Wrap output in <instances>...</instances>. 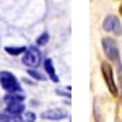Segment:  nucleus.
<instances>
[{
    "instance_id": "nucleus-1",
    "label": "nucleus",
    "mask_w": 122,
    "mask_h": 122,
    "mask_svg": "<svg viewBox=\"0 0 122 122\" xmlns=\"http://www.w3.org/2000/svg\"><path fill=\"white\" fill-rule=\"evenodd\" d=\"M101 72H103L104 76V81L107 85V90L112 96H119V90H117V85L114 81V72H112V67L109 65L107 62H101Z\"/></svg>"
},
{
    "instance_id": "nucleus-2",
    "label": "nucleus",
    "mask_w": 122,
    "mask_h": 122,
    "mask_svg": "<svg viewBox=\"0 0 122 122\" xmlns=\"http://www.w3.org/2000/svg\"><path fill=\"white\" fill-rule=\"evenodd\" d=\"M0 85H2V88L7 93H10V91H21V86H20L18 80L10 72H0Z\"/></svg>"
},
{
    "instance_id": "nucleus-3",
    "label": "nucleus",
    "mask_w": 122,
    "mask_h": 122,
    "mask_svg": "<svg viewBox=\"0 0 122 122\" xmlns=\"http://www.w3.org/2000/svg\"><path fill=\"white\" fill-rule=\"evenodd\" d=\"M23 64L26 67H29V68L38 67L41 64V52H39V49H36L34 46L28 47L25 51V54H23Z\"/></svg>"
},
{
    "instance_id": "nucleus-4",
    "label": "nucleus",
    "mask_w": 122,
    "mask_h": 122,
    "mask_svg": "<svg viewBox=\"0 0 122 122\" xmlns=\"http://www.w3.org/2000/svg\"><path fill=\"white\" fill-rule=\"evenodd\" d=\"M103 49H104V54L109 60H112L116 64H119V47L116 44V41L111 38H104L103 41Z\"/></svg>"
},
{
    "instance_id": "nucleus-5",
    "label": "nucleus",
    "mask_w": 122,
    "mask_h": 122,
    "mask_svg": "<svg viewBox=\"0 0 122 122\" xmlns=\"http://www.w3.org/2000/svg\"><path fill=\"white\" fill-rule=\"evenodd\" d=\"M103 29L107 31V33H114L116 36H121L122 34V26H121V21L117 16L114 15H107L103 21Z\"/></svg>"
},
{
    "instance_id": "nucleus-6",
    "label": "nucleus",
    "mask_w": 122,
    "mask_h": 122,
    "mask_svg": "<svg viewBox=\"0 0 122 122\" xmlns=\"http://www.w3.org/2000/svg\"><path fill=\"white\" fill-rule=\"evenodd\" d=\"M67 116L65 111H62V109H59V107H52V109H49V111H44L42 112V119H46V121H60V119H64Z\"/></svg>"
},
{
    "instance_id": "nucleus-7",
    "label": "nucleus",
    "mask_w": 122,
    "mask_h": 122,
    "mask_svg": "<svg viewBox=\"0 0 122 122\" xmlns=\"http://www.w3.org/2000/svg\"><path fill=\"white\" fill-rule=\"evenodd\" d=\"M5 111H8V112L13 114V116H21V114L25 112V104H23V101L8 103V104H7V109H5Z\"/></svg>"
},
{
    "instance_id": "nucleus-8",
    "label": "nucleus",
    "mask_w": 122,
    "mask_h": 122,
    "mask_svg": "<svg viewBox=\"0 0 122 122\" xmlns=\"http://www.w3.org/2000/svg\"><path fill=\"white\" fill-rule=\"evenodd\" d=\"M44 68H46V73L49 75V78L57 83V81H59V76H57L56 70H54V64H52L51 59H46V60H44Z\"/></svg>"
},
{
    "instance_id": "nucleus-9",
    "label": "nucleus",
    "mask_w": 122,
    "mask_h": 122,
    "mask_svg": "<svg viewBox=\"0 0 122 122\" xmlns=\"http://www.w3.org/2000/svg\"><path fill=\"white\" fill-rule=\"evenodd\" d=\"M15 101H25L23 91H10L5 94V103H15Z\"/></svg>"
},
{
    "instance_id": "nucleus-10",
    "label": "nucleus",
    "mask_w": 122,
    "mask_h": 122,
    "mask_svg": "<svg viewBox=\"0 0 122 122\" xmlns=\"http://www.w3.org/2000/svg\"><path fill=\"white\" fill-rule=\"evenodd\" d=\"M20 122H36V114L29 112V111H25L20 117Z\"/></svg>"
},
{
    "instance_id": "nucleus-11",
    "label": "nucleus",
    "mask_w": 122,
    "mask_h": 122,
    "mask_svg": "<svg viewBox=\"0 0 122 122\" xmlns=\"http://www.w3.org/2000/svg\"><path fill=\"white\" fill-rule=\"evenodd\" d=\"M25 51H26L25 47H11V46L5 47V52L10 54V56H20V54H23Z\"/></svg>"
},
{
    "instance_id": "nucleus-12",
    "label": "nucleus",
    "mask_w": 122,
    "mask_h": 122,
    "mask_svg": "<svg viewBox=\"0 0 122 122\" xmlns=\"http://www.w3.org/2000/svg\"><path fill=\"white\" fill-rule=\"evenodd\" d=\"M47 41H49V33H42V34L36 39V44H38V46H44V44H47Z\"/></svg>"
},
{
    "instance_id": "nucleus-13",
    "label": "nucleus",
    "mask_w": 122,
    "mask_h": 122,
    "mask_svg": "<svg viewBox=\"0 0 122 122\" xmlns=\"http://www.w3.org/2000/svg\"><path fill=\"white\" fill-rule=\"evenodd\" d=\"M15 116L13 114H10L8 111H5V112H0V122H8V121H11Z\"/></svg>"
},
{
    "instance_id": "nucleus-14",
    "label": "nucleus",
    "mask_w": 122,
    "mask_h": 122,
    "mask_svg": "<svg viewBox=\"0 0 122 122\" xmlns=\"http://www.w3.org/2000/svg\"><path fill=\"white\" fill-rule=\"evenodd\" d=\"M28 73L31 76H33V78H36V80H39V81H41V80H44V76H42V73H39L38 70H33V68H29L28 70Z\"/></svg>"
},
{
    "instance_id": "nucleus-15",
    "label": "nucleus",
    "mask_w": 122,
    "mask_h": 122,
    "mask_svg": "<svg viewBox=\"0 0 122 122\" xmlns=\"http://www.w3.org/2000/svg\"><path fill=\"white\" fill-rule=\"evenodd\" d=\"M119 13H121V16H122V2H121V5H119Z\"/></svg>"
},
{
    "instance_id": "nucleus-16",
    "label": "nucleus",
    "mask_w": 122,
    "mask_h": 122,
    "mask_svg": "<svg viewBox=\"0 0 122 122\" xmlns=\"http://www.w3.org/2000/svg\"><path fill=\"white\" fill-rule=\"evenodd\" d=\"M8 122H20V121H16V119L13 117V119H11V121H8Z\"/></svg>"
}]
</instances>
